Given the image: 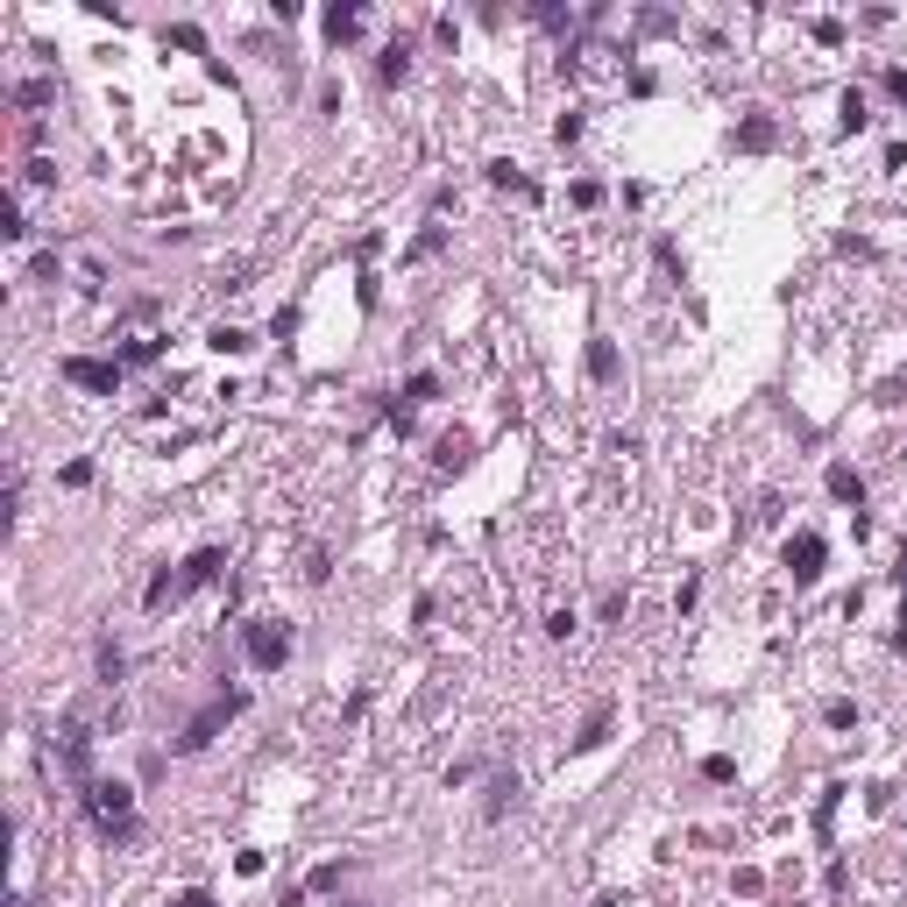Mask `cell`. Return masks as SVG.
I'll list each match as a JSON object with an SVG mask.
<instances>
[{
  "instance_id": "cell-42",
  "label": "cell",
  "mask_w": 907,
  "mask_h": 907,
  "mask_svg": "<svg viewBox=\"0 0 907 907\" xmlns=\"http://www.w3.org/2000/svg\"><path fill=\"white\" fill-rule=\"evenodd\" d=\"M171 907H213V893H206V886H185V893H178Z\"/></svg>"
},
{
  "instance_id": "cell-41",
  "label": "cell",
  "mask_w": 907,
  "mask_h": 907,
  "mask_svg": "<svg viewBox=\"0 0 907 907\" xmlns=\"http://www.w3.org/2000/svg\"><path fill=\"white\" fill-rule=\"evenodd\" d=\"M886 93H893V100L907 107V64H893V71H886Z\"/></svg>"
},
{
  "instance_id": "cell-24",
  "label": "cell",
  "mask_w": 907,
  "mask_h": 907,
  "mask_svg": "<svg viewBox=\"0 0 907 907\" xmlns=\"http://www.w3.org/2000/svg\"><path fill=\"white\" fill-rule=\"evenodd\" d=\"M163 50H192V57H206V29H199V22H171V29H163Z\"/></svg>"
},
{
  "instance_id": "cell-13",
  "label": "cell",
  "mask_w": 907,
  "mask_h": 907,
  "mask_svg": "<svg viewBox=\"0 0 907 907\" xmlns=\"http://www.w3.org/2000/svg\"><path fill=\"white\" fill-rule=\"evenodd\" d=\"M93 681H100V688H121V681H128V652H121L114 638L93 645Z\"/></svg>"
},
{
  "instance_id": "cell-47",
  "label": "cell",
  "mask_w": 907,
  "mask_h": 907,
  "mask_svg": "<svg viewBox=\"0 0 907 907\" xmlns=\"http://www.w3.org/2000/svg\"><path fill=\"white\" fill-rule=\"evenodd\" d=\"M348 907H362V900H348Z\"/></svg>"
},
{
  "instance_id": "cell-11",
  "label": "cell",
  "mask_w": 907,
  "mask_h": 907,
  "mask_svg": "<svg viewBox=\"0 0 907 907\" xmlns=\"http://www.w3.org/2000/svg\"><path fill=\"white\" fill-rule=\"evenodd\" d=\"M518 794H525L518 773H489V787H482V815H489V822H504V815L518 808Z\"/></svg>"
},
{
  "instance_id": "cell-38",
  "label": "cell",
  "mask_w": 907,
  "mask_h": 907,
  "mask_svg": "<svg viewBox=\"0 0 907 907\" xmlns=\"http://www.w3.org/2000/svg\"><path fill=\"white\" fill-rule=\"evenodd\" d=\"M29 277H36V284H64V263H57V256H50V249H43V256H36V263H29Z\"/></svg>"
},
{
  "instance_id": "cell-16",
  "label": "cell",
  "mask_w": 907,
  "mask_h": 907,
  "mask_svg": "<svg viewBox=\"0 0 907 907\" xmlns=\"http://www.w3.org/2000/svg\"><path fill=\"white\" fill-rule=\"evenodd\" d=\"M319 29H326V43H355V36H362V8H355V0H341V8H326Z\"/></svg>"
},
{
  "instance_id": "cell-34",
  "label": "cell",
  "mask_w": 907,
  "mask_h": 907,
  "mask_svg": "<svg viewBox=\"0 0 907 907\" xmlns=\"http://www.w3.org/2000/svg\"><path fill=\"white\" fill-rule=\"evenodd\" d=\"M596 617H603V624H624V617H631V589H610V596H603V610H596Z\"/></svg>"
},
{
  "instance_id": "cell-23",
  "label": "cell",
  "mask_w": 907,
  "mask_h": 907,
  "mask_svg": "<svg viewBox=\"0 0 907 907\" xmlns=\"http://www.w3.org/2000/svg\"><path fill=\"white\" fill-rule=\"evenodd\" d=\"M865 121H872V114H865V93H858V86H844V93H837V128H844V135H858Z\"/></svg>"
},
{
  "instance_id": "cell-7",
  "label": "cell",
  "mask_w": 907,
  "mask_h": 907,
  "mask_svg": "<svg viewBox=\"0 0 907 907\" xmlns=\"http://www.w3.org/2000/svg\"><path fill=\"white\" fill-rule=\"evenodd\" d=\"M582 369H589V383H596V390H617V383H624V355H617V341H610V334H589Z\"/></svg>"
},
{
  "instance_id": "cell-15",
  "label": "cell",
  "mask_w": 907,
  "mask_h": 907,
  "mask_svg": "<svg viewBox=\"0 0 907 907\" xmlns=\"http://www.w3.org/2000/svg\"><path fill=\"white\" fill-rule=\"evenodd\" d=\"M773 142H780V128H773L766 114H745V121H737V149H745V156H766Z\"/></svg>"
},
{
  "instance_id": "cell-9",
  "label": "cell",
  "mask_w": 907,
  "mask_h": 907,
  "mask_svg": "<svg viewBox=\"0 0 907 907\" xmlns=\"http://www.w3.org/2000/svg\"><path fill=\"white\" fill-rule=\"evenodd\" d=\"M610 730H617V709H610V702H596V709L582 716V730L567 737V752H603V745H610Z\"/></svg>"
},
{
  "instance_id": "cell-33",
  "label": "cell",
  "mask_w": 907,
  "mask_h": 907,
  "mask_svg": "<svg viewBox=\"0 0 907 907\" xmlns=\"http://www.w3.org/2000/svg\"><path fill=\"white\" fill-rule=\"evenodd\" d=\"M433 461H440V468H461V461H468V440H461V433H447V440L433 447Z\"/></svg>"
},
{
  "instance_id": "cell-37",
  "label": "cell",
  "mask_w": 907,
  "mask_h": 907,
  "mask_svg": "<svg viewBox=\"0 0 907 907\" xmlns=\"http://www.w3.org/2000/svg\"><path fill=\"white\" fill-rule=\"evenodd\" d=\"M822 723H830V730H858V702H830V709H822Z\"/></svg>"
},
{
  "instance_id": "cell-8",
  "label": "cell",
  "mask_w": 907,
  "mask_h": 907,
  "mask_svg": "<svg viewBox=\"0 0 907 907\" xmlns=\"http://www.w3.org/2000/svg\"><path fill=\"white\" fill-rule=\"evenodd\" d=\"M178 574H185V596L213 589L220 574H227V546H199V553H185V560H178Z\"/></svg>"
},
{
  "instance_id": "cell-31",
  "label": "cell",
  "mask_w": 907,
  "mask_h": 907,
  "mask_svg": "<svg viewBox=\"0 0 907 907\" xmlns=\"http://www.w3.org/2000/svg\"><path fill=\"white\" fill-rule=\"evenodd\" d=\"M702 780H709V787H730V780H737V759H730V752H709V759H702Z\"/></svg>"
},
{
  "instance_id": "cell-3",
  "label": "cell",
  "mask_w": 907,
  "mask_h": 907,
  "mask_svg": "<svg viewBox=\"0 0 907 907\" xmlns=\"http://www.w3.org/2000/svg\"><path fill=\"white\" fill-rule=\"evenodd\" d=\"M241 709H249V695H241V688L213 695V702H206V709H199V716H192V723L178 730V745H171V752H185V759H192V752H206V745H213V737H220V730H227V723H234Z\"/></svg>"
},
{
  "instance_id": "cell-22",
  "label": "cell",
  "mask_w": 907,
  "mask_h": 907,
  "mask_svg": "<svg viewBox=\"0 0 907 907\" xmlns=\"http://www.w3.org/2000/svg\"><path fill=\"white\" fill-rule=\"evenodd\" d=\"M489 185H497V192H525V199L539 192V185H532V178L518 171V163H511V156H497V163H489Z\"/></svg>"
},
{
  "instance_id": "cell-35",
  "label": "cell",
  "mask_w": 907,
  "mask_h": 907,
  "mask_svg": "<svg viewBox=\"0 0 907 907\" xmlns=\"http://www.w3.org/2000/svg\"><path fill=\"white\" fill-rule=\"evenodd\" d=\"M57 482H64V489H86V482H93V461H86V454H78V461H64V468H57Z\"/></svg>"
},
{
  "instance_id": "cell-5",
  "label": "cell",
  "mask_w": 907,
  "mask_h": 907,
  "mask_svg": "<svg viewBox=\"0 0 907 907\" xmlns=\"http://www.w3.org/2000/svg\"><path fill=\"white\" fill-rule=\"evenodd\" d=\"M57 759L71 766V780H78V787H86V780H100V773H93V730L78 723V716H64V723H57Z\"/></svg>"
},
{
  "instance_id": "cell-43",
  "label": "cell",
  "mask_w": 907,
  "mask_h": 907,
  "mask_svg": "<svg viewBox=\"0 0 907 907\" xmlns=\"http://www.w3.org/2000/svg\"><path fill=\"white\" fill-rule=\"evenodd\" d=\"M305 900H312L305 886H284V900H277V907H305Z\"/></svg>"
},
{
  "instance_id": "cell-4",
  "label": "cell",
  "mask_w": 907,
  "mask_h": 907,
  "mask_svg": "<svg viewBox=\"0 0 907 907\" xmlns=\"http://www.w3.org/2000/svg\"><path fill=\"white\" fill-rule=\"evenodd\" d=\"M57 376L71 390H86V397H121V362L114 355H64Z\"/></svg>"
},
{
  "instance_id": "cell-29",
  "label": "cell",
  "mask_w": 907,
  "mask_h": 907,
  "mask_svg": "<svg viewBox=\"0 0 907 907\" xmlns=\"http://www.w3.org/2000/svg\"><path fill=\"white\" fill-rule=\"evenodd\" d=\"M22 185H29V192H50V185H57V156H29V163H22Z\"/></svg>"
},
{
  "instance_id": "cell-40",
  "label": "cell",
  "mask_w": 907,
  "mask_h": 907,
  "mask_svg": "<svg viewBox=\"0 0 907 907\" xmlns=\"http://www.w3.org/2000/svg\"><path fill=\"white\" fill-rule=\"evenodd\" d=\"M574 624H582L574 610H553V617H546V638H574Z\"/></svg>"
},
{
  "instance_id": "cell-26",
  "label": "cell",
  "mask_w": 907,
  "mask_h": 907,
  "mask_svg": "<svg viewBox=\"0 0 907 907\" xmlns=\"http://www.w3.org/2000/svg\"><path fill=\"white\" fill-rule=\"evenodd\" d=\"M433 397H440V376H433V369L404 376V411H419V404H433Z\"/></svg>"
},
{
  "instance_id": "cell-6",
  "label": "cell",
  "mask_w": 907,
  "mask_h": 907,
  "mask_svg": "<svg viewBox=\"0 0 907 907\" xmlns=\"http://www.w3.org/2000/svg\"><path fill=\"white\" fill-rule=\"evenodd\" d=\"M780 560H787V574H794V589H808L815 574H822V560H830V539H822V532H794V539L780 546Z\"/></svg>"
},
{
  "instance_id": "cell-30",
  "label": "cell",
  "mask_w": 907,
  "mask_h": 907,
  "mask_svg": "<svg viewBox=\"0 0 907 907\" xmlns=\"http://www.w3.org/2000/svg\"><path fill=\"white\" fill-rule=\"evenodd\" d=\"M298 574H305L312 589H326V574H334V553H326V546H305V567H298Z\"/></svg>"
},
{
  "instance_id": "cell-45",
  "label": "cell",
  "mask_w": 907,
  "mask_h": 907,
  "mask_svg": "<svg viewBox=\"0 0 907 907\" xmlns=\"http://www.w3.org/2000/svg\"><path fill=\"white\" fill-rule=\"evenodd\" d=\"M596 907H624V900H617V893H603V900H596Z\"/></svg>"
},
{
  "instance_id": "cell-32",
  "label": "cell",
  "mask_w": 907,
  "mask_h": 907,
  "mask_svg": "<svg viewBox=\"0 0 907 907\" xmlns=\"http://www.w3.org/2000/svg\"><path fill=\"white\" fill-rule=\"evenodd\" d=\"M582 128H589V121H582V107H567V114L553 121V142H560V149H567V142H582Z\"/></svg>"
},
{
  "instance_id": "cell-1",
  "label": "cell",
  "mask_w": 907,
  "mask_h": 907,
  "mask_svg": "<svg viewBox=\"0 0 907 907\" xmlns=\"http://www.w3.org/2000/svg\"><path fill=\"white\" fill-rule=\"evenodd\" d=\"M86 815L107 844H128L135 837V787L128 780H86Z\"/></svg>"
},
{
  "instance_id": "cell-39",
  "label": "cell",
  "mask_w": 907,
  "mask_h": 907,
  "mask_svg": "<svg viewBox=\"0 0 907 907\" xmlns=\"http://www.w3.org/2000/svg\"><path fill=\"white\" fill-rule=\"evenodd\" d=\"M8 241H29V213H22V199H8V227H0Z\"/></svg>"
},
{
  "instance_id": "cell-44",
  "label": "cell",
  "mask_w": 907,
  "mask_h": 907,
  "mask_svg": "<svg viewBox=\"0 0 907 907\" xmlns=\"http://www.w3.org/2000/svg\"><path fill=\"white\" fill-rule=\"evenodd\" d=\"M893 582H900V589H907V553H900V567H893Z\"/></svg>"
},
{
  "instance_id": "cell-17",
  "label": "cell",
  "mask_w": 907,
  "mask_h": 907,
  "mask_svg": "<svg viewBox=\"0 0 907 907\" xmlns=\"http://www.w3.org/2000/svg\"><path fill=\"white\" fill-rule=\"evenodd\" d=\"M844 794H851V787H844V780H830V787H822V801H815V837H822V844L837 837V808H844Z\"/></svg>"
},
{
  "instance_id": "cell-10",
  "label": "cell",
  "mask_w": 907,
  "mask_h": 907,
  "mask_svg": "<svg viewBox=\"0 0 907 907\" xmlns=\"http://www.w3.org/2000/svg\"><path fill=\"white\" fill-rule=\"evenodd\" d=\"M171 603H185V574H178L171 560H163V567L149 574V589H142V610L156 617V610H171Z\"/></svg>"
},
{
  "instance_id": "cell-28",
  "label": "cell",
  "mask_w": 907,
  "mask_h": 907,
  "mask_svg": "<svg viewBox=\"0 0 907 907\" xmlns=\"http://www.w3.org/2000/svg\"><path fill=\"white\" fill-rule=\"evenodd\" d=\"M808 36H815L822 50H837V43L851 36V22H844V15H815V22H808Z\"/></svg>"
},
{
  "instance_id": "cell-20",
  "label": "cell",
  "mask_w": 907,
  "mask_h": 907,
  "mask_svg": "<svg viewBox=\"0 0 907 907\" xmlns=\"http://www.w3.org/2000/svg\"><path fill=\"white\" fill-rule=\"evenodd\" d=\"M830 497H837V504H851V511H858V504H865V475H858V468H844V461H837V468H830Z\"/></svg>"
},
{
  "instance_id": "cell-18",
  "label": "cell",
  "mask_w": 907,
  "mask_h": 907,
  "mask_svg": "<svg viewBox=\"0 0 907 907\" xmlns=\"http://www.w3.org/2000/svg\"><path fill=\"white\" fill-rule=\"evenodd\" d=\"M163 348H171L163 334H135V341H121V348H114V362H121V369L135 362V369H142V362H163Z\"/></svg>"
},
{
  "instance_id": "cell-25",
  "label": "cell",
  "mask_w": 907,
  "mask_h": 907,
  "mask_svg": "<svg viewBox=\"0 0 907 907\" xmlns=\"http://www.w3.org/2000/svg\"><path fill=\"white\" fill-rule=\"evenodd\" d=\"M206 348H213V355H249L256 341H249V326H213V334H206Z\"/></svg>"
},
{
  "instance_id": "cell-46",
  "label": "cell",
  "mask_w": 907,
  "mask_h": 907,
  "mask_svg": "<svg viewBox=\"0 0 907 907\" xmlns=\"http://www.w3.org/2000/svg\"><path fill=\"white\" fill-rule=\"evenodd\" d=\"M900 461H907V447H900Z\"/></svg>"
},
{
  "instance_id": "cell-14",
  "label": "cell",
  "mask_w": 907,
  "mask_h": 907,
  "mask_svg": "<svg viewBox=\"0 0 907 907\" xmlns=\"http://www.w3.org/2000/svg\"><path fill=\"white\" fill-rule=\"evenodd\" d=\"M57 100V78H22V86H8V107L15 114H36V107H50Z\"/></svg>"
},
{
  "instance_id": "cell-21",
  "label": "cell",
  "mask_w": 907,
  "mask_h": 907,
  "mask_svg": "<svg viewBox=\"0 0 907 907\" xmlns=\"http://www.w3.org/2000/svg\"><path fill=\"white\" fill-rule=\"evenodd\" d=\"M652 263H659V277H674V284L688 277V256H681V241H674V234H659V241H652Z\"/></svg>"
},
{
  "instance_id": "cell-2",
  "label": "cell",
  "mask_w": 907,
  "mask_h": 907,
  "mask_svg": "<svg viewBox=\"0 0 907 907\" xmlns=\"http://www.w3.org/2000/svg\"><path fill=\"white\" fill-rule=\"evenodd\" d=\"M291 652H298V631L284 617H249V624H241V659H249L256 674H284Z\"/></svg>"
},
{
  "instance_id": "cell-36",
  "label": "cell",
  "mask_w": 907,
  "mask_h": 907,
  "mask_svg": "<svg viewBox=\"0 0 907 907\" xmlns=\"http://www.w3.org/2000/svg\"><path fill=\"white\" fill-rule=\"evenodd\" d=\"M567 199L589 213V206H603V185H596V178H574V185H567Z\"/></svg>"
},
{
  "instance_id": "cell-27",
  "label": "cell",
  "mask_w": 907,
  "mask_h": 907,
  "mask_svg": "<svg viewBox=\"0 0 907 907\" xmlns=\"http://www.w3.org/2000/svg\"><path fill=\"white\" fill-rule=\"evenodd\" d=\"M348 872H355L348 858H326V865H312V879H305V893H334V886H341Z\"/></svg>"
},
{
  "instance_id": "cell-12",
  "label": "cell",
  "mask_w": 907,
  "mask_h": 907,
  "mask_svg": "<svg viewBox=\"0 0 907 907\" xmlns=\"http://www.w3.org/2000/svg\"><path fill=\"white\" fill-rule=\"evenodd\" d=\"M376 78H383V86H404V78H411V36H390L376 50Z\"/></svg>"
},
{
  "instance_id": "cell-19",
  "label": "cell",
  "mask_w": 907,
  "mask_h": 907,
  "mask_svg": "<svg viewBox=\"0 0 907 907\" xmlns=\"http://www.w3.org/2000/svg\"><path fill=\"white\" fill-rule=\"evenodd\" d=\"M440 249H447V227H440V220H426L419 234H411V249H404V263H433Z\"/></svg>"
}]
</instances>
